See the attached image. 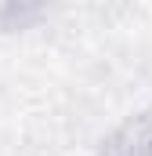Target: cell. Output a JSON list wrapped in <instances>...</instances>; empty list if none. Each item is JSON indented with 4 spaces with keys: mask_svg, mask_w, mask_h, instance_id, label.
<instances>
[{
    "mask_svg": "<svg viewBox=\"0 0 152 156\" xmlns=\"http://www.w3.org/2000/svg\"><path fill=\"white\" fill-rule=\"evenodd\" d=\"M102 156H152V109L141 113L134 123H127L123 131H116L105 142Z\"/></svg>",
    "mask_w": 152,
    "mask_h": 156,
    "instance_id": "obj_1",
    "label": "cell"
}]
</instances>
